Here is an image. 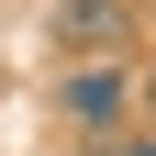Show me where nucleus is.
<instances>
[{
  "label": "nucleus",
  "mask_w": 156,
  "mask_h": 156,
  "mask_svg": "<svg viewBox=\"0 0 156 156\" xmlns=\"http://www.w3.org/2000/svg\"><path fill=\"white\" fill-rule=\"evenodd\" d=\"M134 78H145V67H112V56H67V78H56V112H67L78 134H123V123H134Z\"/></svg>",
  "instance_id": "obj_1"
},
{
  "label": "nucleus",
  "mask_w": 156,
  "mask_h": 156,
  "mask_svg": "<svg viewBox=\"0 0 156 156\" xmlns=\"http://www.w3.org/2000/svg\"><path fill=\"white\" fill-rule=\"evenodd\" d=\"M112 156H156V134H123V145H112Z\"/></svg>",
  "instance_id": "obj_4"
},
{
  "label": "nucleus",
  "mask_w": 156,
  "mask_h": 156,
  "mask_svg": "<svg viewBox=\"0 0 156 156\" xmlns=\"http://www.w3.org/2000/svg\"><path fill=\"white\" fill-rule=\"evenodd\" d=\"M56 34H67V56H112V45H123V0H67Z\"/></svg>",
  "instance_id": "obj_2"
},
{
  "label": "nucleus",
  "mask_w": 156,
  "mask_h": 156,
  "mask_svg": "<svg viewBox=\"0 0 156 156\" xmlns=\"http://www.w3.org/2000/svg\"><path fill=\"white\" fill-rule=\"evenodd\" d=\"M134 123H156V67H145V78H134Z\"/></svg>",
  "instance_id": "obj_3"
}]
</instances>
